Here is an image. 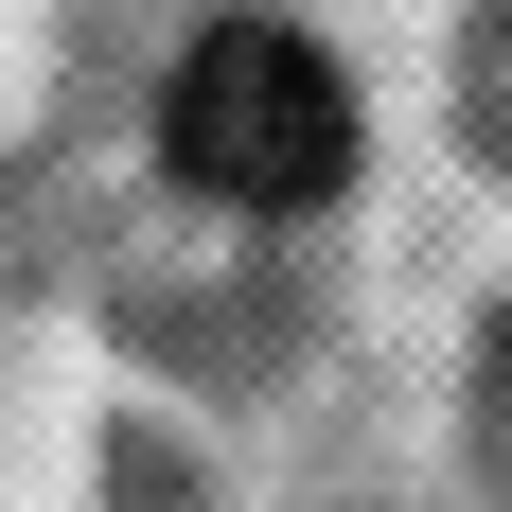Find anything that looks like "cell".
<instances>
[{"mask_svg":"<svg viewBox=\"0 0 512 512\" xmlns=\"http://www.w3.org/2000/svg\"><path fill=\"white\" fill-rule=\"evenodd\" d=\"M159 159L230 212H318L354 177V89H336V53L283 36V18H212L177 71H159Z\"/></svg>","mask_w":512,"mask_h":512,"instance_id":"obj_1","label":"cell"},{"mask_svg":"<svg viewBox=\"0 0 512 512\" xmlns=\"http://www.w3.org/2000/svg\"><path fill=\"white\" fill-rule=\"evenodd\" d=\"M477 142L512 159V0H495V18H477Z\"/></svg>","mask_w":512,"mask_h":512,"instance_id":"obj_2","label":"cell"}]
</instances>
